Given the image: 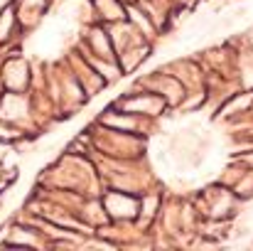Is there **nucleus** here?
Wrapping results in <instances>:
<instances>
[{"instance_id": "1", "label": "nucleus", "mask_w": 253, "mask_h": 251, "mask_svg": "<svg viewBox=\"0 0 253 251\" xmlns=\"http://www.w3.org/2000/svg\"><path fill=\"white\" fill-rule=\"evenodd\" d=\"M106 207H108L111 217H116V219H126V217H135L138 214V202L133 197L121 195V192H113L106 200Z\"/></svg>"}]
</instances>
